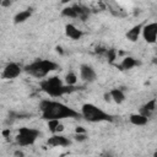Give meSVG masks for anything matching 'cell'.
<instances>
[{"mask_svg": "<svg viewBox=\"0 0 157 157\" xmlns=\"http://www.w3.org/2000/svg\"><path fill=\"white\" fill-rule=\"evenodd\" d=\"M39 109L42 112V118L45 120H52V119H64V118H78L81 114L70 108L69 105L56 102V101H50V99H44L39 104Z\"/></svg>", "mask_w": 157, "mask_h": 157, "instance_id": "cell-1", "label": "cell"}, {"mask_svg": "<svg viewBox=\"0 0 157 157\" xmlns=\"http://www.w3.org/2000/svg\"><path fill=\"white\" fill-rule=\"evenodd\" d=\"M40 88H42V91H44L47 94H49L52 97H60L66 93H71V92L80 90V87H76V86L64 85L63 81L58 76H53V77L40 81Z\"/></svg>", "mask_w": 157, "mask_h": 157, "instance_id": "cell-2", "label": "cell"}, {"mask_svg": "<svg viewBox=\"0 0 157 157\" xmlns=\"http://www.w3.org/2000/svg\"><path fill=\"white\" fill-rule=\"evenodd\" d=\"M59 69V65L52 60H36L28 65L25 66V71L37 78H43L45 77L50 71H54Z\"/></svg>", "mask_w": 157, "mask_h": 157, "instance_id": "cell-3", "label": "cell"}, {"mask_svg": "<svg viewBox=\"0 0 157 157\" xmlns=\"http://www.w3.org/2000/svg\"><path fill=\"white\" fill-rule=\"evenodd\" d=\"M81 117H83L87 121L91 123H101V121H108L112 123L114 120L113 115L105 113L104 110H102L101 108L96 107L92 103H85L81 108Z\"/></svg>", "mask_w": 157, "mask_h": 157, "instance_id": "cell-4", "label": "cell"}, {"mask_svg": "<svg viewBox=\"0 0 157 157\" xmlns=\"http://www.w3.org/2000/svg\"><path fill=\"white\" fill-rule=\"evenodd\" d=\"M39 136H40V131L37 129L21 128L16 136V142L20 146H29V145H33Z\"/></svg>", "mask_w": 157, "mask_h": 157, "instance_id": "cell-5", "label": "cell"}, {"mask_svg": "<svg viewBox=\"0 0 157 157\" xmlns=\"http://www.w3.org/2000/svg\"><path fill=\"white\" fill-rule=\"evenodd\" d=\"M141 34H142L144 39L147 43L153 44L156 42V38H157V23L156 22H151V23H147V25L142 26Z\"/></svg>", "mask_w": 157, "mask_h": 157, "instance_id": "cell-6", "label": "cell"}, {"mask_svg": "<svg viewBox=\"0 0 157 157\" xmlns=\"http://www.w3.org/2000/svg\"><path fill=\"white\" fill-rule=\"evenodd\" d=\"M22 69L20 67V65H17L16 63H9L4 70H2V78H6V80H11V78H16L20 74H21Z\"/></svg>", "mask_w": 157, "mask_h": 157, "instance_id": "cell-7", "label": "cell"}, {"mask_svg": "<svg viewBox=\"0 0 157 157\" xmlns=\"http://www.w3.org/2000/svg\"><path fill=\"white\" fill-rule=\"evenodd\" d=\"M80 76L85 82H93L97 78V74L91 65L82 64L80 66Z\"/></svg>", "mask_w": 157, "mask_h": 157, "instance_id": "cell-8", "label": "cell"}, {"mask_svg": "<svg viewBox=\"0 0 157 157\" xmlns=\"http://www.w3.org/2000/svg\"><path fill=\"white\" fill-rule=\"evenodd\" d=\"M47 144L49 146H53V147H65V146H69L71 144V141L66 137V136H63V135H56L54 134L53 136H50L47 141Z\"/></svg>", "mask_w": 157, "mask_h": 157, "instance_id": "cell-9", "label": "cell"}, {"mask_svg": "<svg viewBox=\"0 0 157 157\" xmlns=\"http://www.w3.org/2000/svg\"><path fill=\"white\" fill-rule=\"evenodd\" d=\"M65 34H66L69 38H71V39H74V40H77V39H80V38L82 37V31L78 29L75 25L67 23V25H65Z\"/></svg>", "mask_w": 157, "mask_h": 157, "instance_id": "cell-10", "label": "cell"}, {"mask_svg": "<svg viewBox=\"0 0 157 157\" xmlns=\"http://www.w3.org/2000/svg\"><path fill=\"white\" fill-rule=\"evenodd\" d=\"M155 109H156V99H151L150 102H147L146 104H144L140 108L139 114H141V115H144L146 118H150L151 114L155 112Z\"/></svg>", "mask_w": 157, "mask_h": 157, "instance_id": "cell-11", "label": "cell"}, {"mask_svg": "<svg viewBox=\"0 0 157 157\" xmlns=\"http://www.w3.org/2000/svg\"><path fill=\"white\" fill-rule=\"evenodd\" d=\"M141 29H142V25H141V23L134 26L132 28H130V29L126 32V38H128L129 40H131V42H136V40L139 39L140 34H141Z\"/></svg>", "mask_w": 157, "mask_h": 157, "instance_id": "cell-12", "label": "cell"}, {"mask_svg": "<svg viewBox=\"0 0 157 157\" xmlns=\"http://www.w3.org/2000/svg\"><path fill=\"white\" fill-rule=\"evenodd\" d=\"M109 94H110L112 101L115 102L117 104H120V103H123L125 101V94H124V92L120 88H113L109 92Z\"/></svg>", "mask_w": 157, "mask_h": 157, "instance_id": "cell-13", "label": "cell"}, {"mask_svg": "<svg viewBox=\"0 0 157 157\" xmlns=\"http://www.w3.org/2000/svg\"><path fill=\"white\" fill-rule=\"evenodd\" d=\"M129 120H130L131 124H134L136 126H142V125H146L147 124L148 118H146V117H144V115H141V114L137 113V114H131L130 118H129Z\"/></svg>", "mask_w": 157, "mask_h": 157, "instance_id": "cell-14", "label": "cell"}, {"mask_svg": "<svg viewBox=\"0 0 157 157\" xmlns=\"http://www.w3.org/2000/svg\"><path fill=\"white\" fill-rule=\"evenodd\" d=\"M31 15H32L31 9L20 11V12H17V13L15 15V17H13V22H15L16 25H17V23H22V22H25L26 20H28V18L31 17Z\"/></svg>", "mask_w": 157, "mask_h": 157, "instance_id": "cell-15", "label": "cell"}, {"mask_svg": "<svg viewBox=\"0 0 157 157\" xmlns=\"http://www.w3.org/2000/svg\"><path fill=\"white\" fill-rule=\"evenodd\" d=\"M137 64H139V61L136 59H134L131 56H126V58L123 59V61H121L119 67H120V70H130L134 66H136Z\"/></svg>", "mask_w": 157, "mask_h": 157, "instance_id": "cell-16", "label": "cell"}, {"mask_svg": "<svg viewBox=\"0 0 157 157\" xmlns=\"http://www.w3.org/2000/svg\"><path fill=\"white\" fill-rule=\"evenodd\" d=\"M61 15L65 16V17H71V18L78 17L77 11H76V9H75L74 5H72V6H66V7H64V9L61 10Z\"/></svg>", "mask_w": 157, "mask_h": 157, "instance_id": "cell-17", "label": "cell"}, {"mask_svg": "<svg viewBox=\"0 0 157 157\" xmlns=\"http://www.w3.org/2000/svg\"><path fill=\"white\" fill-rule=\"evenodd\" d=\"M65 83L67 85V86H75L76 85V82H77V76H76V74L75 72H72V71H69L66 75H65Z\"/></svg>", "mask_w": 157, "mask_h": 157, "instance_id": "cell-18", "label": "cell"}, {"mask_svg": "<svg viewBox=\"0 0 157 157\" xmlns=\"http://www.w3.org/2000/svg\"><path fill=\"white\" fill-rule=\"evenodd\" d=\"M59 124H60V121L56 120V119L48 120V129H49V131L53 132V134H55V130H56V128H58Z\"/></svg>", "mask_w": 157, "mask_h": 157, "instance_id": "cell-19", "label": "cell"}, {"mask_svg": "<svg viewBox=\"0 0 157 157\" xmlns=\"http://www.w3.org/2000/svg\"><path fill=\"white\" fill-rule=\"evenodd\" d=\"M105 55H107L108 60L110 63H113L117 58V52H115V49H108V50H105Z\"/></svg>", "mask_w": 157, "mask_h": 157, "instance_id": "cell-20", "label": "cell"}, {"mask_svg": "<svg viewBox=\"0 0 157 157\" xmlns=\"http://www.w3.org/2000/svg\"><path fill=\"white\" fill-rule=\"evenodd\" d=\"M86 139H87V135L86 134H76L75 135V140L76 141H80V142L81 141H85Z\"/></svg>", "mask_w": 157, "mask_h": 157, "instance_id": "cell-21", "label": "cell"}, {"mask_svg": "<svg viewBox=\"0 0 157 157\" xmlns=\"http://www.w3.org/2000/svg\"><path fill=\"white\" fill-rule=\"evenodd\" d=\"M75 132H76V134H86V129H83L82 126H77V128L75 129Z\"/></svg>", "mask_w": 157, "mask_h": 157, "instance_id": "cell-22", "label": "cell"}, {"mask_svg": "<svg viewBox=\"0 0 157 157\" xmlns=\"http://www.w3.org/2000/svg\"><path fill=\"white\" fill-rule=\"evenodd\" d=\"M13 155H15V157H25V153L22 151H20V150H16L13 152Z\"/></svg>", "mask_w": 157, "mask_h": 157, "instance_id": "cell-23", "label": "cell"}, {"mask_svg": "<svg viewBox=\"0 0 157 157\" xmlns=\"http://www.w3.org/2000/svg\"><path fill=\"white\" fill-rule=\"evenodd\" d=\"M63 130H64V125H63V124H59L58 128H56V130H55V134H56V132H61Z\"/></svg>", "mask_w": 157, "mask_h": 157, "instance_id": "cell-24", "label": "cell"}, {"mask_svg": "<svg viewBox=\"0 0 157 157\" xmlns=\"http://www.w3.org/2000/svg\"><path fill=\"white\" fill-rule=\"evenodd\" d=\"M104 99H105L107 102H110V101H112V98H110V94H109V92H108V93H104Z\"/></svg>", "mask_w": 157, "mask_h": 157, "instance_id": "cell-25", "label": "cell"}, {"mask_svg": "<svg viewBox=\"0 0 157 157\" xmlns=\"http://www.w3.org/2000/svg\"><path fill=\"white\" fill-rule=\"evenodd\" d=\"M2 135H4L5 137H7V136L10 135V129H6V130H4V131H2Z\"/></svg>", "mask_w": 157, "mask_h": 157, "instance_id": "cell-26", "label": "cell"}, {"mask_svg": "<svg viewBox=\"0 0 157 157\" xmlns=\"http://www.w3.org/2000/svg\"><path fill=\"white\" fill-rule=\"evenodd\" d=\"M1 5H2V6H10V5H11V1H2Z\"/></svg>", "mask_w": 157, "mask_h": 157, "instance_id": "cell-27", "label": "cell"}, {"mask_svg": "<svg viewBox=\"0 0 157 157\" xmlns=\"http://www.w3.org/2000/svg\"><path fill=\"white\" fill-rule=\"evenodd\" d=\"M56 52L58 53H60V54H63L64 52H63V49H61V47H56Z\"/></svg>", "mask_w": 157, "mask_h": 157, "instance_id": "cell-28", "label": "cell"}, {"mask_svg": "<svg viewBox=\"0 0 157 157\" xmlns=\"http://www.w3.org/2000/svg\"><path fill=\"white\" fill-rule=\"evenodd\" d=\"M103 157H104V156H103Z\"/></svg>", "mask_w": 157, "mask_h": 157, "instance_id": "cell-29", "label": "cell"}]
</instances>
